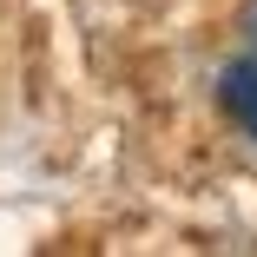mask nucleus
I'll return each mask as SVG.
<instances>
[{"instance_id":"1","label":"nucleus","mask_w":257,"mask_h":257,"mask_svg":"<svg viewBox=\"0 0 257 257\" xmlns=\"http://www.w3.org/2000/svg\"><path fill=\"white\" fill-rule=\"evenodd\" d=\"M218 106L250 132V145H257V60H231L224 73H218Z\"/></svg>"},{"instance_id":"2","label":"nucleus","mask_w":257,"mask_h":257,"mask_svg":"<svg viewBox=\"0 0 257 257\" xmlns=\"http://www.w3.org/2000/svg\"><path fill=\"white\" fill-rule=\"evenodd\" d=\"M244 40H250V60H257V0L244 7Z\"/></svg>"}]
</instances>
